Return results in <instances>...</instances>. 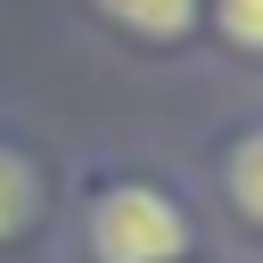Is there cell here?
<instances>
[{
    "label": "cell",
    "mask_w": 263,
    "mask_h": 263,
    "mask_svg": "<svg viewBox=\"0 0 263 263\" xmlns=\"http://www.w3.org/2000/svg\"><path fill=\"white\" fill-rule=\"evenodd\" d=\"M181 247H189V214L148 181L107 189L99 214H90V255L99 263H181Z\"/></svg>",
    "instance_id": "cell-1"
},
{
    "label": "cell",
    "mask_w": 263,
    "mask_h": 263,
    "mask_svg": "<svg viewBox=\"0 0 263 263\" xmlns=\"http://www.w3.org/2000/svg\"><path fill=\"white\" fill-rule=\"evenodd\" d=\"M123 33H148V41H173V33H189V16H197V0H99Z\"/></svg>",
    "instance_id": "cell-2"
},
{
    "label": "cell",
    "mask_w": 263,
    "mask_h": 263,
    "mask_svg": "<svg viewBox=\"0 0 263 263\" xmlns=\"http://www.w3.org/2000/svg\"><path fill=\"white\" fill-rule=\"evenodd\" d=\"M41 214V189H33V164L16 148H0V238H16L25 222Z\"/></svg>",
    "instance_id": "cell-3"
},
{
    "label": "cell",
    "mask_w": 263,
    "mask_h": 263,
    "mask_svg": "<svg viewBox=\"0 0 263 263\" xmlns=\"http://www.w3.org/2000/svg\"><path fill=\"white\" fill-rule=\"evenodd\" d=\"M222 181H230V205H238L247 222H263V132H247V140L230 148V173H222Z\"/></svg>",
    "instance_id": "cell-4"
},
{
    "label": "cell",
    "mask_w": 263,
    "mask_h": 263,
    "mask_svg": "<svg viewBox=\"0 0 263 263\" xmlns=\"http://www.w3.org/2000/svg\"><path fill=\"white\" fill-rule=\"evenodd\" d=\"M214 25H222L238 49H263V0H214Z\"/></svg>",
    "instance_id": "cell-5"
}]
</instances>
